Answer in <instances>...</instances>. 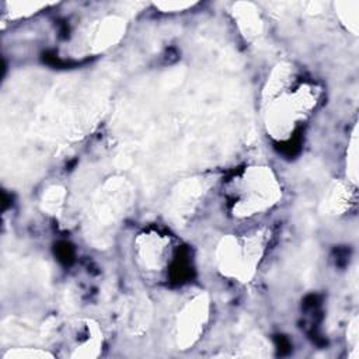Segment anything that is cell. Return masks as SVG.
Listing matches in <instances>:
<instances>
[{
	"instance_id": "277c9868",
	"label": "cell",
	"mask_w": 359,
	"mask_h": 359,
	"mask_svg": "<svg viewBox=\"0 0 359 359\" xmlns=\"http://www.w3.org/2000/svg\"><path fill=\"white\" fill-rule=\"evenodd\" d=\"M133 251L140 271L150 278L158 279L171 268L177 254V244L171 234L149 229L136 236Z\"/></svg>"
},
{
	"instance_id": "9c48e42d",
	"label": "cell",
	"mask_w": 359,
	"mask_h": 359,
	"mask_svg": "<svg viewBox=\"0 0 359 359\" xmlns=\"http://www.w3.org/2000/svg\"><path fill=\"white\" fill-rule=\"evenodd\" d=\"M233 15L240 32L247 39H254L262 32V20L252 3H236Z\"/></svg>"
},
{
	"instance_id": "7c38bea8",
	"label": "cell",
	"mask_w": 359,
	"mask_h": 359,
	"mask_svg": "<svg viewBox=\"0 0 359 359\" xmlns=\"http://www.w3.org/2000/svg\"><path fill=\"white\" fill-rule=\"evenodd\" d=\"M65 198H66L65 188H62L60 185L49 187L42 195L41 206L49 215H56L60 212V209L65 203Z\"/></svg>"
},
{
	"instance_id": "8992f818",
	"label": "cell",
	"mask_w": 359,
	"mask_h": 359,
	"mask_svg": "<svg viewBox=\"0 0 359 359\" xmlns=\"http://www.w3.org/2000/svg\"><path fill=\"white\" fill-rule=\"evenodd\" d=\"M104 344L102 331L93 320H79L70 324L65 338L66 355L70 358H95Z\"/></svg>"
},
{
	"instance_id": "3957f363",
	"label": "cell",
	"mask_w": 359,
	"mask_h": 359,
	"mask_svg": "<svg viewBox=\"0 0 359 359\" xmlns=\"http://www.w3.org/2000/svg\"><path fill=\"white\" fill-rule=\"evenodd\" d=\"M269 238L271 231L266 227L226 234L215 251L217 271L229 279L250 282L266 252Z\"/></svg>"
},
{
	"instance_id": "5bb4252c",
	"label": "cell",
	"mask_w": 359,
	"mask_h": 359,
	"mask_svg": "<svg viewBox=\"0 0 359 359\" xmlns=\"http://www.w3.org/2000/svg\"><path fill=\"white\" fill-rule=\"evenodd\" d=\"M53 356L55 353L42 348H10L3 353L4 359H45Z\"/></svg>"
},
{
	"instance_id": "5b68a950",
	"label": "cell",
	"mask_w": 359,
	"mask_h": 359,
	"mask_svg": "<svg viewBox=\"0 0 359 359\" xmlns=\"http://www.w3.org/2000/svg\"><path fill=\"white\" fill-rule=\"evenodd\" d=\"M209 313L210 302L206 293H198L181 307L175 320L178 349H189L201 339L209 321Z\"/></svg>"
},
{
	"instance_id": "8fae6325",
	"label": "cell",
	"mask_w": 359,
	"mask_h": 359,
	"mask_svg": "<svg viewBox=\"0 0 359 359\" xmlns=\"http://www.w3.org/2000/svg\"><path fill=\"white\" fill-rule=\"evenodd\" d=\"M53 3H42V1H6L4 3V15L8 20H17L29 17Z\"/></svg>"
},
{
	"instance_id": "4fadbf2b",
	"label": "cell",
	"mask_w": 359,
	"mask_h": 359,
	"mask_svg": "<svg viewBox=\"0 0 359 359\" xmlns=\"http://www.w3.org/2000/svg\"><path fill=\"white\" fill-rule=\"evenodd\" d=\"M345 160H346V164H345L346 180L353 187H356V184H358V139H356V129L353 130V133L351 136Z\"/></svg>"
},
{
	"instance_id": "7a4b0ae2",
	"label": "cell",
	"mask_w": 359,
	"mask_h": 359,
	"mask_svg": "<svg viewBox=\"0 0 359 359\" xmlns=\"http://www.w3.org/2000/svg\"><path fill=\"white\" fill-rule=\"evenodd\" d=\"M282 198V185L268 165H248L224 187V201L236 219H251L271 210Z\"/></svg>"
},
{
	"instance_id": "30bf717a",
	"label": "cell",
	"mask_w": 359,
	"mask_h": 359,
	"mask_svg": "<svg viewBox=\"0 0 359 359\" xmlns=\"http://www.w3.org/2000/svg\"><path fill=\"white\" fill-rule=\"evenodd\" d=\"M335 14L346 31L358 35L359 27V1H337L334 3Z\"/></svg>"
},
{
	"instance_id": "6da1fadb",
	"label": "cell",
	"mask_w": 359,
	"mask_h": 359,
	"mask_svg": "<svg viewBox=\"0 0 359 359\" xmlns=\"http://www.w3.org/2000/svg\"><path fill=\"white\" fill-rule=\"evenodd\" d=\"M320 90L300 81L289 63H279L264 88L265 129L275 140H287L311 115L318 104Z\"/></svg>"
},
{
	"instance_id": "2e32d148",
	"label": "cell",
	"mask_w": 359,
	"mask_h": 359,
	"mask_svg": "<svg viewBox=\"0 0 359 359\" xmlns=\"http://www.w3.org/2000/svg\"><path fill=\"white\" fill-rule=\"evenodd\" d=\"M195 4V1H157L154 7L161 13H182L192 8Z\"/></svg>"
},
{
	"instance_id": "9a60e30c",
	"label": "cell",
	"mask_w": 359,
	"mask_h": 359,
	"mask_svg": "<svg viewBox=\"0 0 359 359\" xmlns=\"http://www.w3.org/2000/svg\"><path fill=\"white\" fill-rule=\"evenodd\" d=\"M346 188L342 185H338L332 189L330 198H328V206L332 209V212H344L346 209V203L348 202V194H346Z\"/></svg>"
},
{
	"instance_id": "52a82bcc",
	"label": "cell",
	"mask_w": 359,
	"mask_h": 359,
	"mask_svg": "<svg viewBox=\"0 0 359 359\" xmlns=\"http://www.w3.org/2000/svg\"><path fill=\"white\" fill-rule=\"evenodd\" d=\"M125 34V20L118 15H108L100 20L90 29V48L102 52L121 41Z\"/></svg>"
},
{
	"instance_id": "ba28073f",
	"label": "cell",
	"mask_w": 359,
	"mask_h": 359,
	"mask_svg": "<svg viewBox=\"0 0 359 359\" xmlns=\"http://www.w3.org/2000/svg\"><path fill=\"white\" fill-rule=\"evenodd\" d=\"M123 325L129 332L137 334L149 325L150 304L143 294L130 296L123 304Z\"/></svg>"
}]
</instances>
